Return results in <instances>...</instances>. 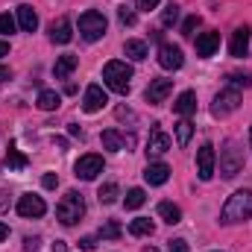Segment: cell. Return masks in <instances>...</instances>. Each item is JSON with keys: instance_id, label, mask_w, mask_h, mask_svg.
I'll return each mask as SVG.
<instances>
[{"instance_id": "4316f807", "label": "cell", "mask_w": 252, "mask_h": 252, "mask_svg": "<svg viewBox=\"0 0 252 252\" xmlns=\"http://www.w3.org/2000/svg\"><path fill=\"white\" fill-rule=\"evenodd\" d=\"M190 135H193V124H190L188 118L179 121V124H176V144H179V147H188Z\"/></svg>"}, {"instance_id": "8992f818", "label": "cell", "mask_w": 252, "mask_h": 252, "mask_svg": "<svg viewBox=\"0 0 252 252\" xmlns=\"http://www.w3.org/2000/svg\"><path fill=\"white\" fill-rule=\"evenodd\" d=\"M241 109V91L238 88H223L217 97H214V103H211V115L214 118H229L232 112H238Z\"/></svg>"}, {"instance_id": "f1b7e54d", "label": "cell", "mask_w": 252, "mask_h": 252, "mask_svg": "<svg viewBox=\"0 0 252 252\" xmlns=\"http://www.w3.org/2000/svg\"><path fill=\"white\" fill-rule=\"evenodd\" d=\"M144 202H147V193H144V188H132L129 193H126V199H124V205H126V208H132V211H135V208H141Z\"/></svg>"}, {"instance_id": "d6a6232c", "label": "cell", "mask_w": 252, "mask_h": 252, "mask_svg": "<svg viewBox=\"0 0 252 252\" xmlns=\"http://www.w3.org/2000/svg\"><path fill=\"white\" fill-rule=\"evenodd\" d=\"M241 85L247 88L250 85V76L247 73H229V88H241Z\"/></svg>"}, {"instance_id": "4dcf8cb0", "label": "cell", "mask_w": 252, "mask_h": 252, "mask_svg": "<svg viewBox=\"0 0 252 252\" xmlns=\"http://www.w3.org/2000/svg\"><path fill=\"white\" fill-rule=\"evenodd\" d=\"M176 21H179V6H176V3H167L164 12H161V24H164V27H173Z\"/></svg>"}, {"instance_id": "7bdbcfd3", "label": "cell", "mask_w": 252, "mask_h": 252, "mask_svg": "<svg viewBox=\"0 0 252 252\" xmlns=\"http://www.w3.org/2000/svg\"><path fill=\"white\" fill-rule=\"evenodd\" d=\"M53 252H67V244H64V241H56V244H53Z\"/></svg>"}, {"instance_id": "d4e9b609", "label": "cell", "mask_w": 252, "mask_h": 252, "mask_svg": "<svg viewBox=\"0 0 252 252\" xmlns=\"http://www.w3.org/2000/svg\"><path fill=\"white\" fill-rule=\"evenodd\" d=\"M156 232V226H153V220H147V217H135L132 223H129V235H135V238H147V235H153Z\"/></svg>"}, {"instance_id": "2e32d148", "label": "cell", "mask_w": 252, "mask_h": 252, "mask_svg": "<svg viewBox=\"0 0 252 252\" xmlns=\"http://www.w3.org/2000/svg\"><path fill=\"white\" fill-rule=\"evenodd\" d=\"M73 38V30H70V21L67 18H59L50 24V41L53 44H67Z\"/></svg>"}, {"instance_id": "3957f363", "label": "cell", "mask_w": 252, "mask_h": 252, "mask_svg": "<svg viewBox=\"0 0 252 252\" xmlns=\"http://www.w3.org/2000/svg\"><path fill=\"white\" fill-rule=\"evenodd\" d=\"M82 214H85V199H82V193L67 190V193L62 196V202L56 205V217H59V223L73 226V223L82 220Z\"/></svg>"}, {"instance_id": "44dd1931", "label": "cell", "mask_w": 252, "mask_h": 252, "mask_svg": "<svg viewBox=\"0 0 252 252\" xmlns=\"http://www.w3.org/2000/svg\"><path fill=\"white\" fill-rule=\"evenodd\" d=\"M100 141H103V147L109 150V153H121L126 147V138L118 132V129H106L103 135H100Z\"/></svg>"}, {"instance_id": "ac0fdd59", "label": "cell", "mask_w": 252, "mask_h": 252, "mask_svg": "<svg viewBox=\"0 0 252 252\" xmlns=\"http://www.w3.org/2000/svg\"><path fill=\"white\" fill-rule=\"evenodd\" d=\"M144 179H147L150 185H164V182L170 179V167H167V164H161V161H156V164H147V170H144Z\"/></svg>"}, {"instance_id": "7dc6e473", "label": "cell", "mask_w": 252, "mask_h": 252, "mask_svg": "<svg viewBox=\"0 0 252 252\" xmlns=\"http://www.w3.org/2000/svg\"><path fill=\"white\" fill-rule=\"evenodd\" d=\"M250 150H252V126H250Z\"/></svg>"}, {"instance_id": "8d00e7d4", "label": "cell", "mask_w": 252, "mask_h": 252, "mask_svg": "<svg viewBox=\"0 0 252 252\" xmlns=\"http://www.w3.org/2000/svg\"><path fill=\"white\" fill-rule=\"evenodd\" d=\"M94 247H97V238H94V235H85V238L79 241V250H85V252H91Z\"/></svg>"}, {"instance_id": "83f0119b", "label": "cell", "mask_w": 252, "mask_h": 252, "mask_svg": "<svg viewBox=\"0 0 252 252\" xmlns=\"http://www.w3.org/2000/svg\"><path fill=\"white\" fill-rule=\"evenodd\" d=\"M100 238H103V241H118V238H121V223H118V220H106V223L100 226Z\"/></svg>"}, {"instance_id": "bcb514c9", "label": "cell", "mask_w": 252, "mask_h": 252, "mask_svg": "<svg viewBox=\"0 0 252 252\" xmlns=\"http://www.w3.org/2000/svg\"><path fill=\"white\" fill-rule=\"evenodd\" d=\"M67 132H70V135H79V138H82V129H79V126H73V124L67 126Z\"/></svg>"}, {"instance_id": "30bf717a", "label": "cell", "mask_w": 252, "mask_h": 252, "mask_svg": "<svg viewBox=\"0 0 252 252\" xmlns=\"http://www.w3.org/2000/svg\"><path fill=\"white\" fill-rule=\"evenodd\" d=\"M170 91H173V79H153V82L147 85V91H144V100H147L150 106H158V103L167 100Z\"/></svg>"}, {"instance_id": "f6af8a7d", "label": "cell", "mask_w": 252, "mask_h": 252, "mask_svg": "<svg viewBox=\"0 0 252 252\" xmlns=\"http://www.w3.org/2000/svg\"><path fill=\"white\" fill-rule=\"evenodd\" d=\"M3 56H9V44H6V41H0V59H3Z\"/></svg>"}, {"instance_id": "f546056e", "label": "cell", "mask_w": 252, "mask_h": 252, "mask_svg": "<svg viewBox=\"0 0 252 252\" xmlns=\"http://www.w3.org/2000/svg\"><path fill=\"white\" fill-rule=\"evenodd\" d=\"M97 196H100V202H103V205H112V202L118 199V185H115V182H106L103 188L97 190Z\"/></svg>"}, {"instance_id": "8fae6325", "label": "cell", "mask_w": 252, "mask_h": 252, "mask_svg": "<svg viewBox=\"0 0 252 252\" xmlns=\"http://www.w3.org/2000/svg\"><path fill=\"white\" fill-rule=\"evenodd\" d=\"M158 64H161L164 70H179V67L185 64L182 47H176V44H161V47H158Z\"/></svg>"}, {"instance_id": "7c38bea8", "label": "cell", "mask_w": 252, "mask_h": 252, "mask_svg": "<svg viewBox=\"0 0 252 252\" xmlns=\"http://www.w3.org/2000/svg\"><path fill=\"white\" fill-rule=\"evenodd\" d=\"M44 211H47V205H44V199L35 196V193H24V196L18 199V214H21V217H44Z\"/></svg>"}, {"instance_id": "ba28073f", "label": "cell", "mask_w": 252, "mask_h": 252, "mask_svg": "<svg viewBox=\"0 0 252 252\" xmlns=\"http://www.w3.org/2000/svg\"><path fill=\"white\" fill-rule=\"evenodd\" d=\"M170 135L167 132H161V126L153 124V129H150V141H147V156L150 158H156V156H164L167 150H170Z\"/></svg>"}, {"instance_id": "5b68a950", "label": "cell", "mask_w": 252, "mask_h": 252, "mask_svg": "<svg viewBox=\"0 0 252 252\" xmlns=\"http://www.w3.org/2000/svg\"><path fill=\"white\" fill-rule=\"evenodd\" d=\"M106 15L103 12H94V9H88V12H82L79 15V35L85 38V41H97V38H103L106 35Z\"/></svg>"}, {"instance_id": "9a60e30c", "label": "cell", "mask_w": 252, "mask_h": 252, "mask_svg": "<svg viewBox=\"0 0 252 252\" xmlns=\"http://www.w3.org/2000/svg\"><path fill=\"white\" fill-rule=\"evenodd\" d=\"M217 47H220V32H202L196 38V56H202V59L214 56Z\"/></svg>"}, {"instance_id": "c3c4849f", "label": "cell", "mask_w": 252, "mask_h": 252, "mask_svg": "<svg viewBox=\"0 0 252 252\" xmlns=\"http://www.w3.org/2000/svg\"><path fill=\"white\" fill-rule=\"evenodd\" d=\"M144 252H156V250H153V247H147V250H144Z\"/></svg>"}, {"instance_id": "7402d4cb", "label": "cell", "mask_w": 252, "mask_h": 252, "mask_svg": "<svg viewBox=\"0 0 252 252\" xmlns=\"http://www.w3.org/2000/svg\"><path fill=\"white\" fill-rule=\"evenodd\" d=\"M35 106H38L41 112H56V109L62 106V94H59V91H41L38 100H35Z\"/></svg>"}, {"instance_id": "6da1fadb", "label": "cell", "mask_w": 252, "mask_h": 252, "mask_svg": "<svg viewBox=\"0 0 252 252\" xmlns=\"http://www.w3.org/2000/svg\"><path fill=\"white\" fill-rule=\"evenodd\" d=\"M250 217H252V190H235L226 199L223 211H220V223L232 226V223H244Z\"/></svg>"}, {"instance_id": "f35d334b", "label": "cell", "mask_w": 252, "mask_h": 252, "mask_svg": "<svg viewBox=\"0 0 252 252\" xmlns=\"http://www.w3.org/2000/svg\"><path fill=\"white\" fill-rule=\"evenodd\" d=\"M135 3H138V9H141V12H153L161 0H135Z\"/></svg>"}, {"instance_id": "b9f144b4", "label": "cell", "mask_w": 252, "mask_h": 252, "mask_svg": "<svg viewBox=\"0 0 252 252\" xmlns=\"http://www.w3.org/2000/svg\"><path fill=\"white\" fill-rule=\"evenodd\" d=\"M6 79H12V70H9V67H3V64H0V82H6Z\"/></svg>"}, {"instance_id": "d6986e66", "label": "cell", "mask_w": 252, "mask_h": 252, "mask_svg": "<svg viewBox=\"0 0 252 252\" xmlns=\"http://www.w3.org/2000/svg\"><path fill=\"white\" fill-rule=\"evenodd\" d=\"M173 112L182 115V118H190V115L196 112V94H193V91H182L179 100L173 103Z\"/></svg>"}, {"instance_id": "484cf974", "label": "cell", "mask_w": 252, "mask_h": 252, "mask_svg": "<svg viewBox=\"0 0 252 252\" xmlns=\"http://www.w3.org/2000/svg\"><path fill=\"white\" fill-rule=\"evenodd\" d=\"M124 53L132 59V62H141V59H147V44L138 41V38H129V41L124 44Z\"/></svg>"}, {"instance_id": "e0dca14e", "label": "cell", "mask_w": 252, "mask_h": 252, "mask_svg": "<svg viewBox=\"0 0 252 252\" xmlns=\"http://www.w3.org/2000/svg\"><path fill=\"white\" fill-rule=\"evenodd\" d=\"M18 24H21L24 32H35V27H38V15H35V9H32L30 3H21V6H18Z\"/></svg>"}, {"instance_id": "ab89813d", "label": "cell", "mask_w": 252, "mask_h": 252, "mask_svg": "<svg viewBox=\"0 0 252 252\" xmlns=\"http://www.w3.org/2000/svg\"><path fill=\"white\" fill-rule=\"evenodd\" d=\"M41 185H44V188H56V185H59V176H56V173H44Z\"/></svg>"}, {"instance_id": "5bb4252c", "label": "cell", "mask_w": 252, "mask_h": 252, "mask_svg": "<svg viewBox=\"0 0 252 252\" xmlns=\"http://www.w3.org/2000/svg\"><path fill=\"white\" fill-rule=\"evenodd\" d=\"M250 27H238L235 32H232V41H229V53L235 56V59H244L247 56V50H250Z\"/></svg>"}, {"instance_id": "7a4b0ae2", "label": "cell", "mask_w": 252, "mask_h": 252, "mask_svg": "<svg viewBox=\"0 0 252 252\" xmlns=\"http://www.w3.org/2000/svg\"><path fill=\"white\" fill-rule=\"evenodd\" d=\"M129 79H132V64L126 62H106L103 67V82L115 91V94H129Z\"/></svg>"}, {"instance_id": "ee69618b", "label": "cell", "mask_w": 252, "mask_h": 252, "mask_svg": "<svg viewBox=\"0 0 252 252\" xmlns=\"http://www.w3.org/2000/svg\"><path fill=\"white\" fill-rule=\"evenodd\" d=\"M9 238V226L6 223H0V241H6Z\"/></svg>"}, {"instance_id": "74e56055", "label": "cell", "mask_w": 252, "mask_h": 252, "mask_svg": "<svg viewBox=\"0 0 252 252\" xmlns=\"http://www.w3.org/2000/svg\"><path fill=\"white\" fill-rule=\"evenodd\" d=\"M41 247V238H24V250L27 252H38Z\"/></svg>"}, {"instance_id": "603a6c76", "label": "cell", "mask_w": 252, "mask_h": 252, "mask_svg": "<svg viewBox=\"0 0 252 252\" xmlns=\"http://www.w3.org/2000/svg\"><path fill=\"white\" fill-rule=\"evenodd\" d=\"M158 217H161L164 223H170V226H176V223L182 220V208L164 199V202H158Z\"/></svg>"}, {"instance_id": "9c48e42d", "label": "cell", "mask_w": 252, "mask_h": 252, "mask_svg": "<svg viewBox=\"0 0 252 252\" xmlns=\"http://www.w3.org/2000/svg\"><path fill=\"white\" fill-rule=\"evenodd\" d=\"M196 176H199L202 182H208V179L214 176V147H211V144H202V147L196 150Z\"/></svg>"}, {"instance_id": "d590c367", "label": "cell", "mask_w": 252, "mask_h": 252, "mask_svg": "<svg viewBox=\"0 0 252 252\" xmlns=\"http://www.w3.org/2000/svg\"><path fill=\"white\" fill-rule=\"evenodd\" d=\"M196 27H199V18H196V15H190L188 21L182 24V32H185V35H193V30H196Z\"/></svg>"}, {"instance_id": "1f68e13d", "label": "cell", "mask_w": 252, "mask_h": 252, "mask_svg": "<svg viewBox=\"0 0 252 252\" xmlns=\"http://www.w3.org/2000/svg\"><path fill=\"white\" fill-rule=\"evenodd\" d=\"M9 32H15V18L9 12H3L0 15V35H9Z\"/></svg>"}, {"instance_id": "cb8c5ba5", "label": "cell", "mask_w": 252, "mask_h": 252, "mask_svg": "<svg viewBox=\"0 0 252 252\" xmlns=\"http://www.w3.org/2000/svg\"><path fill=\"white\" fill-rule=\"evenodd\" d=\"M27 164H30V158H27V156H24L15 144H9V153H6V167H9V170H24Z\"/></svg>"}, {"instance_id": "277c9868", "label": "cell", "mask_w": 252, "mask_h": 252, "mask_svg": "<svg viewBox=\"0 0 252 252\" xmlns=\"http://www.w3.org/2000/svg\"><path fill=\"white\" fill-rule=\"evenodd\" d=\"M241 170H244V150L238 141H226V147L220 150V176L235 179Z\"/></svg>"}, {"instance_id": "60d3db41", "label": "cell", "mask_w": 252, "mask_h": 252, "mask_svg": "<svg viewBox=\"0 0 252 252\" xmlns=\"http://www.w3.org/2000/svg\"><path fill=\"white\" fill-rule=\"evenodd\" d=\"M9 205H12L9 190H0V214H6V211H9Z\"/></svg>"}, {"instance_id": "e575fe53", "label": "cell", "mask_w": 252, "mask_h": 252, "mask_svg": "<svg viewBox=\"0 0 252 252\" xmlns=\"http://www.w3.org/2000/svg\"><path fill=\"white\" fill-rule=\"evenodd\" d=\"M167 250L170 252H190V247H188V241L176 238V241H167Z\"/></svg>"}, {"instance_id": "ffe728a7", "label": "cell", "mask_w": 252, "mask_h": 252, "mask_svg": "<svg viewBox=\"0 0 252 252\" xmlns=\"http://www.w3.org/2000/svg\"><path fill=\"white\" fill-rule=\"evenodd\" d=\"M79 64V59L73 56V53H64V56H59L56 59V64H53V73H56V79H67L70 73H73V67Z\"/></svg>"}, {"instance_id": "4fadbf2b", "label": "cell", "mask_w": 252, "mask_h": 252, "mask_svg": "<svg viewBox=\"0 0 252 252\" xmlns=\"http://www.w3.org/2000/svg\"><path fill=\"white\" fill-rule=\"evenodd\" d=\"M106 103H109V97H106V91H103L100 85H88V88H85V97H82V109H85L88 115L100 112Z\"/></svg>"}, {"instance_id": "52a82bcc", "label": "cell", "mask_w": 252, "mask_h": 252, "mask_svg": "<svg viewBox=\"0 0 252 252\" xmlns=\"http://www.w3.org/2000/svg\"><path fill=\"white\" fill-rule=\"evenodd\" d=\"M73 173H76L82 182H94V179L103 173V156H94V153L82 156V158L73 164Z\"/></svg>"}, {"instance_id": "836d02e7", "label": "cell", "mask_w": 252, "mask_h": 252, "mask_svg": "<svg viewBox=\"0 0 252 252\" xmlns=\"http://www.w3.org/2000/svg\"><path fill=\"white\" fill-rule=\"evenodd\" d=\"M118 18H121V24H126V27H132V24H135V12H132V9H126V6L118 9Z\"/></svg>"}]
</instances>
